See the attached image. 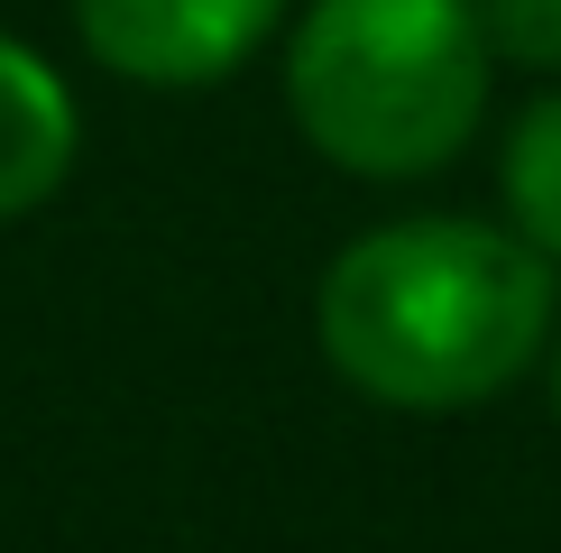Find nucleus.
<instances>
[{"instance_id":"f257e3e1","label":"nucleus","mask_w":561,"mask_h":553,"mask_svg":"<svg viewBox=\"0 0 561 553\" xmlns=\"http://www.w3.org/2000/svg\"><path fill=\"white\" fill-rule=\"evenodd\" d=\"M561 323L552 259L497 222H387L359 230L313 295L322 360L396 415H460L488 406L543 360Z\"/></svg>"},{"instance_id":"f03ea898","label":"nucleus","mask_w":561,"mask_h":553,"mask_svg":"<svg viewBox=\"0 0 561 553\" xmlns=\"http://www.w3.org/2000/svg\"><path fill=\"white\" fill-rule=\"evenodd\" d=\"M286 111L341 176H442L488 111L470 0H313L286 46Z\"/></svg>"},{"instance_id":"7ed1b4c3","label":"nucleus","mask_w":561,"mask_h":553,"mask_svg":"<svg viewBox=\"0 0 561 553\" xmlns=\"http://www.w3.org/2000/svg\"><path fill=\"white\" fill-rule=\"evenodd\" d=\"M286 0H75L92 65L148 92H203L276 37Z\"/></svg>"},{"instance_id":"20e7f679","label":"nucleus","mask_w":561,"mask_h":553,"mask_svg":"<svg viewBox=\"0 0 561 553\" xmlns=\"http://www.w3.org/2000/svg\"><path fill=\"white\" fill-rule=\"evenodd\" d=\"M75 148H83V111L65 92V75L37 46L0 37V222L37 213L75 176Z\"/></svg>"},{"instance_id":"39448f33","label":"nucleus","mask_w":561,"mask_h":553,"mask_svg":"<svg viewBox=\"0 0 561 553\" xmlns=\"http://www.w3.org/2000/svg\"><path fill=\"white\" fill-rule=\"evenodd\" d=\"M497 194H506V230L561 268V92H534L516 111L506 157H497Z\"/></svg>"},{"instance_id":"423d86ee","label":"nucleus","mask_w":561,"mask_h":553,"mask_svg":"<svg viewBox=\"0 0 561 553\" xmlns=\"http://www.w3.org/2000/svg\"><path fill=\"white\" fill-rule=\"evenodd\" d=\"M488 56H516V65H561V0H470Z\"/></svg>"},{"instance_id":"0eeeda50","label":"nucleus","mask_w":561,"mask_h":553,"mask_svg":"<svg viewBox=\"0 0 561 553\" xmlns=\"http://www.w3.org/2000/svg\"><path fill=\"white\" fill-rule=\"evenodd\" d=\"M552 406H561V341H552Z\"/></svg>"}]
</instances>
